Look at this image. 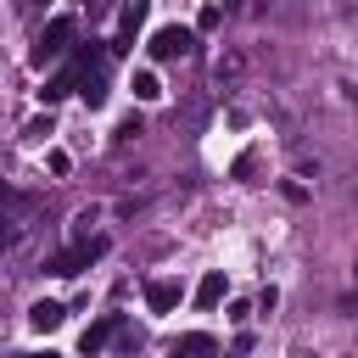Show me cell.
I'll return each mask as SVG.
<instances>
[{"label": "cell", "instance_id": "14", "mask_svg": "<svg viewBox=\"0 0 358 358\" xmlns=\"http://www.w3.org/2000/svg\"><path fill=\"white\" fill-rule=\"evenodd\" d=\"M22 358H56V352H22Z\"/></svg>", "mask_w": 358, "mask_h": 358}, {"label": "cell", "instance_id": "5", "mask_svg": "<svg viewBox=\"0 0 358 358\" xmlns=\"http://www.w3.org/2000/svg\"><path fill=\"white\" fill-rule=\"evenodd\" d=\"M117 330H123V313H101V319H95V324L78 336V352H84V358H90V352H101V347H106Z\"/></svg>", "mask_w": 358, "mask_h": 358}, {"label": "cell", "instance_id": "6", "mask_svg": "<svg viewBox=\"0 0 358 358\" xmlns=\"http://www.w3.org/2000/svg\"><path fill=\"white\" fill-rule=\"evenodd\" d=\"M168 358H218V341H213L207 330H190V336H179V341L168 347Z\"/></svg>", "mask_w": 358, "mask_h": 358}, {"label": "cell", "instance_id": "3", "mask_svg": "<svg viewBox=\"0 0 358 358\" xmlns=\"http://www.w3.org/2000/svg\"><path fill=\"white\" fill-rule=\"evenodd\" d=\"M140 22H145V0H129V6L117 11V34L106 39V50H112V56H123V50L134 45V34H140Z\"/></svg>", "mask_w": 358, "mask_h": 358}, {"label": "cell", "instance_id": "1", "mask_svg": "<svg viewBox=\"0 0 358 358\" xmlns=\"http://www.w3.org/2000/svg\"><path fill=\"white\" fill-rule=\"evenodd\" d=\"M73 28H78L73 17H50V22H45V34L34 39V50H28V62H34V67H45V62H56V56H62V50L73 45Z\"/></svg>", "mask_w": 358, "mask_h": 358}, {"label": "cell", "instance_id": "2", "mask_svg": "<svg viewBox=\"0 0 358 358\" xmlns=\"http://www.w3.org/2000/svg\"><path fill=\"white\" fill-rule=\"evenodd\" d=\"M101 252H106V241H101V235H95V241H78V246H67V252H56V257H50V274H78V268H90Z\"/></svg>", "mask_w": 358, "mask_h": 358}, {"label": "cell", "instance_id": "12", "mask_svg": "<svg viewBox=\"0 0 358 358\" xmlns=\"http://www.w3.org/2000/svg\"><path fill=\"white\" fill-rule=\"evenodd\" d=\"M218 22H224V11H218V6H201V17H196V28H218Z\"/></svg>", "mask_w": 358, "mask_h": 358}, {"label": "cell", "instance_id": "7", "mask_svg": "<svg viewBox=\"0 0 358 358\" xmlns=\"http://www.w3.org/2000/svg\"><path fill=\"white\" fill-rule=\"evenodd\" d=\"M179 296H185V291H179V280H151V285H145L151 313H173V308H179Z\"/></svg>", "mask_w": 358, "mask_h": 358}, {"label": "cell", "instance_id": "10", "mask_svg": "<svg viewBox=\"0 0 358 358\" xmlns=\"http://www.w3.org/2000/svg\"><path fill=\"white\" fill-rule=\"evenodd\" d=\"M78 95H84L90 106H101V101H106V73H101V67H90V73L78 78Z\"/></svg>", "mask_w": 358, "mask_h": 358}, {"label": "cell", "instance_id": "4", "mask_svg": "<svg viewBox=\"0 0 358 358\" xmlns=\"http://www.w3.org/2000/svg\"><path fill=\"white\" fill-rule=\"evenodd\" d=\"M196 39H190V28H179V22H168V28H157L151 34V56L157 62H173V56H185Z\"/></svg>", "mask_w": 358, "mask_h": 358}, {"label": "cell", "instance_id": "9", "mask_svg": "<svg viewBox=\"0 0 358 358\" xmlns=\"http://www.w3.org/2000/svg\"><path fill=\"white\" fill-rule=\"evenodd\" d=\"M62 319H67V308H62V302H34V308H28V324H34L39 336H45V330H56Z\"/></svg>", "mask_w": 358, "mask_h": 358}, {"label": "cell", "instance_id": "15", "mask_svg": "<svg viewBox=\"0 0 358 358\" xmlns=\"http://www.w3.org/2000/svg\"><path fill=\"white\" fill-rule=\"evenodd\" d=\"M6 241H11V235H6V229H0V246H6Z\"/></svg>", "mask_w": 358, "mask_h": 358}, {"label": "cell", "instance_id": "11", "mask_svg": "<svg viewBox=\"0 0 358 358\" xmlns=\"http://www.w3.org/2000/svg\"><path fill=\"white\" fill-rule=\"evenodd\" d=\"M134 95H140V101H157V95H162L157 73H134Z\"/></svg>", "mask_w": 358, "mask_h": 358}, {"label": "cell", "instance_id": "13", "mask_svg": "<svg viewBox=\"0 0 358 358\" xmlns=\"http://www.w3.org/2000/svg\"><path fill=\"white\" fill-rule=\"evenodd\" d=\"M134 134H145V123H140V117H123V123H117V140H134Z\"/></svg>", "mask_w": 358, "mask_h": 358}, {"label": "cell", "instance_id": "8", "mask_svg": "<svg viewBox=\"0 0 358 358\" xmlns=\"http://www.w3.org/2000/svg\"><path fill=\"white\" fill-rule=\"evenodd\" d=\"M224 291H229L224 268H207V274H201V285H196V308H218V302H224Z\"/></svg>", "mask_w": 358, "mask_h": 358}]
</instances>
